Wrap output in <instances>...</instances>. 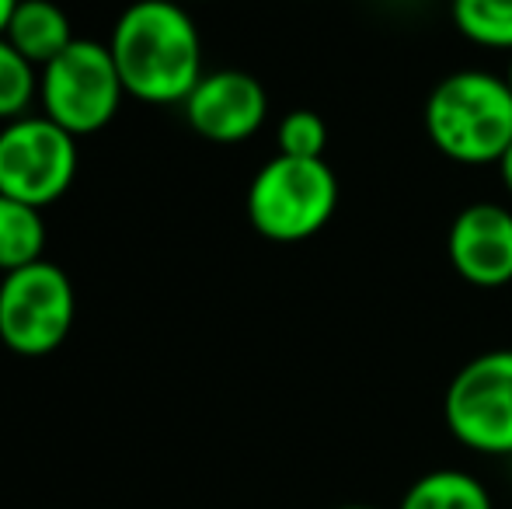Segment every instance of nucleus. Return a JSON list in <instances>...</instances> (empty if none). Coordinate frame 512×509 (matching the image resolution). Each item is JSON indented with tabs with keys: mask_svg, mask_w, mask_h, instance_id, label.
Here are the masks:
<instances>
[{
	"mask_svg": "<svg viewBox=\"0 0 512 509\" xmlns=\"http://www.w3.org/2000/svg\"><path fill=\"white\" fill-rule=\"evenodd\" d=\"M331 509H380V506H370V503H345V506H331Z\"/></svg>",
	"mask_w": 512,
	"mask_h": 509,
	"instance_id": "obj_18",
	"label": "nucleus"
},
{
	"mask_svg": "<svg viewBox=\"0 0 512 509\" xmlns=\"http://www.w3.org/2000/svg\"><path fill=\"white\" fill-rule=\"evenodd\" d=\"M77 178V136L46 116H21L0 129V192L49 206Z\"/></svg>",
	"mask_w": 512,
	"mask_h": 509,
	"instance_id": "obj_7",
	"label": "nucleus"
},
{
	"mask_svg": "<svg viewBox=\"0 0 512 509\" xmlns=\"http://www.w3.org/2000/svg\"><path fill=\"white\" fill-rule=\"evenodd\" d=\"M276 154L286 157H324L328 126L314 109H293L276 126Z\"/></svg>",
	"mask_w": 512,
	"mask_h": 509,
	"instance_id": "obj_15",
	"label": "nucleus"
},
{
	"mask_svg": "<svg viewBox=\"0 0 512 509\" xmlns=\"http://www.w3.org/2000/svg\"><path fill=\"white\" fill-rule=\"evenodd\" d=\"M450 18L474 46L512 53V0H450Z\"/></svg>",
	"mask_w": 512,
	"mask_h": 509,
	"instance_id": "obj_13",
	"label": "nucleus"
},
{
	"mask_svg": "<svg viewBox=\"0 0 512 509\" xmlns=\"http://www.w3.org/2000/svg\"><path fill=\"white\" fill-rule=\"evenodd\" d=\"M35 95H39L35 67L0 35V123H14L25 116Z\"/></svg>",
	"mask_w": 512,
	"mask_h": 509,
	"instance_id": "obj_14",
	"label": "nucleus"
},
{
	"mask_svg": "<svg viewBox=\"0 0 512 509\" xmlns=\"http://www.w3.org/2000/svg\"><path fill=\"white\" fill-rule=\"evenodd\" d=\"M398 509H495L478 475L460 468H432L405 489Z\"/></svg>",
	"mask_w": 512,
	"mask_h": 509,
	"instance_id": "obj_11",
	"label": "nucleus"
},
{
	"mask_svg": "<svg viewBox=\"0 0 512 509\" xmlns=\"http://www.w3.org/2000/svg\"><path fill=\"white\" fill-rule=\"evenodd\" d=\"M42 248H46L42 210L0 192V272L7 276L14 269L42 262Z\"/></svg>",
	"mask_w": 512,
	"mask_h": 509,
	"instance_id": "obj_12",
	"label": "nucleus"
},
{
	"mask_svg": "<svg viewBox=\"0 0 512 509\" xmlns=\"http://www.w3.org/2000/svg\"><path fill=\"white\" fill-rule=\"evenodd\" d=\"M126 95L108 46L95 39H74L39 74L42 116L63 126L70 136H91L105 129Z\"/></svg>",
	"mask_w": 512,
	"mask_h": 509,
	"instance_id": "obj_4",
	"label": "nucleus"
},
{
	"mask_svg": "<svg viewBox=\"0 0 512 509\" xmlns=\"http://www.w3.org/2000/svg\"><path fill=\"white\" fill-rule=\"evenodd\" d=\"M338 175L324 157L276 154L248 185V220L262 238L297 245L331 224L338 210Z\"/></svg>",
	"mask_w": 512,
	"mask_h": 509,
	"instance_id": "obj_3",
	"label": "nucleus"
},
{
	"mask_svg": "<svg viewBox=\"0 0 512 509\" xmlns=\"http://www.w3.org/2000/svg\"><path fill=\"white\" fill-rule=\"evenodd\" d=\"M185 123L203 140L234 147L244 143L269 119V95L248 70H209L182 102Z\"/></svg>",
	"mask_w": 512,
	"mask_h": 509,
	"instance_id": "obj_8",
	"label": "nucleus"
},
{
	"mask_svg": "<svg viewBox=\"0 0 512 509\" xmlns=\"http://www.w3.org/2000/svg\"><path fill=\"white\" fill-rule=\"evenodd\" d=\"M4 39L25 56L32 67L53 63L70 42L77 39L70 18L53 0H18L11 21L4 28Z\"/></svg>",
	"mask_w": 512,
	"mask_h": 509,
	"instance_id": "obj_10",
	"label": "nucleus"
},
{
	"mask_svg": "<svg viewBox=\"0 0 512 509\" xmlns=\"http://www.w3.org/2000/svg\"><path fill=\"white\" fill-rule=\"evenodd\" d=\"M443 419L460 447L485 457H512V349H488L453 374Z\"/></svg>",
	"mask_w": 512,
	"mask_h": 509,
	"instance_id": "obj_6",
	"label": "nucleus"
},
{
	"mask_svg": "<svg viewBox=\"0 0 512 509\" xmlns=\"http://www.w3.org/2000/svg\"><path fill=\"white\" fill-rule=\"evenodd\" d=\"M429 143L453 164H499L512 147V91L492 70H453L429 91L422 109Z\"/></svg>",
	"mask_w": 512,
	"mask_h": 509,
	"instance_id": "obj_2",
	"label": "nucleus"
},
{
	"mask_svg": "<svg viewBox=\"0 0 512 509\" xmlns=\"http://www.w3.org/2000/svg\"><path fill=\"white\" fill-rule=\"evenodd\" d=\"M77 318L70 276L53 262H32L0 279V342L18 356H49L67 342Z\"/></svg>",
	"mask_w": 512,
	"mask_h": 509,
	"instance_id": "obj_5",
	"label": "nucleus"
},
{
	"mask_svg": "<svg viewBox=\"0 0 512 509\" xmlns=\"http://www.w3.org/2000/svg\"><path fill=\"white\" fill-rule=\"evenodd\" d=\"M502 77H506V84H509V91H512V53H509V63H506V74H502Z\"/></svg>",
	"mask_w": 512,
	"mask_h": 509,
	"instance_id": "obj_19",
	"label": "nucleus"
},
{
	"mask_svg": "<svg viewBox=\"0 0 512 509\" xmlns=\"http://www.w3.org/2000/svg\"><path fill=\"white\" fill-rule=\"evenodd\" d=\"M108 53L126 95L182 105L203 81V35L178 0H136L119 14Z\"/></svg>",
	"mask_w": 512,
	"mask_h": 509,
	"instance_id": "obj_1",
	"label": "nucleus"
},
{
	"mask_svg": "<svg viewBox=\"0 0 512 509\" xmlns=\"http://www.w3.org/2000/svg\"><path fill=\"white\" fill-rule=\"evenodd\" d=\"M14 7H18V0H0V35H4V28H7V21H11Z\"/></svg>",
	"mask_w": 512,
	"mask_h": 509,
	"instance_id": "obj_17",
	"label": "nucleus"
},
{
	"mask_svg": "<svg viewBox=\"0 0 512 509\" xmlns=\"http://www.w3.org/2000/svg\"><path fill=\"white\" fill-rule=\"evenodd\" d=\"M450 265L467 286L502 290L512 283V206L471 203L446 234Z\"/></svg>",
	"mask_w": 512,
	"mask_h": 509,
	"instance_id": "obj_9",
	"label": "nucleus"
},
{
	"mask_svg": "<svg viewBox=\"0 0 512 509\" xmlns=\"http://www.w3.org/2000/svg\"><path fill=\"white\" fill-rule=\"evenodd\" d=\"M495 168H499V178H502V189H506V196L512 199V147L506 150V154H502V161L495 164Z\"/></svg>",
	"mask_w": 512,
	"mask_h": 509,
	"instance_id": "obj_16",
	"label": "nucleus"
}]
</instances>
